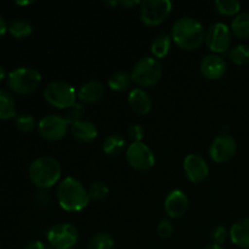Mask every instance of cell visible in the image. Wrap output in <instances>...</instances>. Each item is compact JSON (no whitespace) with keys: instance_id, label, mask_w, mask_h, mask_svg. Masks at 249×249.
I'll list each match as a JSON object with an SVG mask.
<instances>
[{"instance_id":"1","label":"cell","mask_w":249,"mask_h":249,"mask_svg":"<svg viewBox=\"0 0 249 249\" xmlns=\"http://www.w3.org/2000/svg\"><path fill=\"white\" fill-rule=\"evenodd\" d=\"M172 39L184 50H196L206 41V29L197 18L181 17L173 24Z\"/></svg>"},{"instance_id":"2","label":"cell","mask_w":249,"mask_h":249,"mask_svg":"<svg viewBox=\"0 0 249 249\" xmlns=\"http://www.w3.org/2000/svg\"><path fill=\"white\" fill-rule=\"evenodd\" d=\"M56 197L61 208L66 212H80L87 208L90 202L89 192L84 185L71 177L58 184Z\"/></svg>"},{"instance_id":"3","label":"cell","mask_w":249,"mask_h":249,"mask_svg":"<svg viewBox=\"0 0 249 249\" xmlns=\"http://www.w3.org/2000/svg\"><path fill=\"white\" fill-rule=\"evenodd\" d=\"M31 181L40 189L53 187L60 180L62 169L60 162L50 156L36 158L29 165L28 170Z\"/></svg>"},{"instance_id":"4","label":"cell","mask_w":249,"mask_h":249,"mask_svg":"<svg viewBox=\"0 0 249 249\" xmlns=\"http://www.w3.org/2000/svg\"><path fill=\"white\" fill-rule=\"evenodd\" d=\"M163 74V67L160 60L155 57H142L134 65L130 75L136 85L142 88L157 84Z\"/></svg>"},{"instance_id":"5","label":"cell","mask_w":249,"mask_h":249,"mask_svg":"<svg viewBox=\"0 0 249 249\" xmlns=\"http://www.w3.org/2000/svg\"><path fill=\"white\" fill-rule=\"evenodd\" d=\"M41 83V74L38 71L28 67H18L7 74V87L19 95L32 94Z\"/></svg>"},{"instance_id":"6","label":"cell","mask_w":249,"mask_h":249,"mask_svg":"<svg viewBox=\"0 0 249 249\" xmlns=\"http://www.w3.org/2000/svg\"><path fill=\"white\" fill-rule=\"evenodd\" d=\"M43 96L49 105L57 108H70L77 102L75 89L67 82H51L44 88Z\"/></svg>"},{"instance_id":"7","label":"cell","mask_w":249,"mask_h":249,"mask_svg":"<svg viewBox=\"0 0 249 249\" xmlns=\"http://www.w3.org/2000/svg\"><path fill=\"white\" fill-rule=\"evenodd\" d=\"M172 7L169 0H143L140 2V18L147 26H158L169 17Z\"/></svg>"},{"instance_id":"8","label":"cell","mask_w":249,"mask_h":249,"mask_svg":"<svg viewBox=\"0 0 249 249\" xmlns=\"http://www.w3.org/2000/svg\"><path fill=\"white\" fill-rule=\"evenodd\" d=\"M46 238L53 249H72L77 245L79 233L74 225L63 223L53 226L48 231Z\"/></svg>"},{"instance_id":"9","label":"cell","mask_w":249,"mask_h":249,"mask_svg":"<svg viewBox=\"0 0 249 249\" xmlns=\"http://www.w3.org/2000/svg\"><path fill=\"white\" fill-rule=\"evenodd\" d=\"M126 162L133 169L139 172L150 170L155 165V153L143 142H133L125 153Z\"/></svg>"},{"instance_id":"10","label":"cell","mask_w":249,"mask_h":249,"mask_svg":"<svg viewBox=\"0 0 249 249\" xmlns=\"http://www.w3.org/2000/svg\"><path fill=\"white\" fill-rule=\"evenodd\" d=\"M70 123L65 117L57 114H49L43 117L38 123V131L40 136L49 141H58L67 134Z\"/></svg>"},{"instance_id":"11","label":"cell","mask_w":249,"mask_h":249,"mask_svg":"<svg viewBox=\"0 0 249 249\" xmlns=\"http://www.w3.org/2000/svg\"><path fill=\"white\" fill-rule=\"evenodd\" d=\"M207 46L213 53H228L231 45V29L225 23H214L206 32Z\"/></svg>"},{"instance_id":"12","label":"cell","mask_w":249,"mask_h":249,"mask_svg":"<svg viewBox=\"0 0 249 249\" xmlns=\"http://www.w3.org/2000/svg\"><path fill=\"white\" fill-rule=\"evenodd\" d=\"M237 152V142L230 135L216 136L209 147V156L216 163H225L230 160Z\"/></svg>"},{"instance_id":"13","label":"cell","mask_w":249,"mask_h":249,"mask_svg":"<svg viewBox=\"0 0 249 249\" xmlns=\"http://www.w3.org/2000/svg\"><path fill=\"white\" fill-rule=\"evenodd\" d=\"M184 170L187 179L194 184H198L207 179L209 168L206 160L196 153H190L184 160Z\"/></svg>"},{"instance_id":"14","label":"cell","mask_w":249,"mask_h":249,"mask_svg":"<svg viewBox=\"0 0 249 249\" xmlns=\"http://www.w3.org/2000/svg\"><path fill=\"white\" fill-rule=\"evenodd\" d=\"M189 208V199L181 190H173L164 201V209L172 219H180L186 214Z\"/></svg>"},{"instance_id":"15","label":"cell","mask_w":249,"mask_h":249,"mask_svg":"<svg viewBox=\"0 0 249 249\" xmlns=\"http://www.w3.org/2000/svg\"><path fill=\"white\" fill-rule=\"evenodd\" d=\"M202 75L209 80H216L223 77L226 72V62L218 55H207L199 65Z\"/></svg>"},{"instance_id":"16","label":"cell","mask_w":249,"mask_h":249,"mask_svg":"<svg viewBox=\"0 0 249 249\" xmlns=\"http://www.w3.org/2000/svg\"><path fill=\"white\" fill-rule=\"evenodd\" d=\"M71 131L78 141L85 143L92 142L99 134L96 125L92 122L85 121V119H80V121L73 123L71 125Z\"/></svg>"},{"instance_id":"17","label":"cell","mask_w":249,"mask_h":249,"mask_svg":"<svg viewBox=\"0 0 249 249\" xmlns=\"http://www.w3.org/2000/svg\"><path fill=\"white\" fill-rule=\"evenodd\" d=\"M129 106L135 113L147 114L152 107V99L150 95L142 89H133L128 96Z\"/></svg>"},{"instance_id":"18","label":"cell","mask_w":249,"mask_h":249,"mask_svg":"<svg viewBox=\"0 0 249 249\" xmlns=\"http://www.w3.org/2000/svg\"><path fill=\"white\" fill-rule=\"evenodd\" d=\"M231 241L240 248L249 249V218L236 221L230 229Z\"/></svg>"},{"instance_id":"19","label":"cell","mask_w":249,"mask_h":249,"mask_svg":"<svg viewBox=\"0 0 249 249\" xmlns=\"http://www.w3.org/2000/svg\"><path fill=\"white\" fill-rule=\"evenodd\" d=\"M105 87L99 80H90L83 84L78 91V97L80 101L87 102V104H92L96 102L104 96Z\"/></svg>"},{"instance_id":"20","label":"cell","mask_w":249,"mask_h":249,"mask_svg":"<svg viewBox=\"0 0 249 249\" xmlns=\"http://www.w3.org/2000/svg\"><path fill=\"white\" fill-rule=\"evenodd\" d=\"M16 117V102L6 90L0 89V121H7Z\"/></svg>"},{"instance_id":"21","label":"cell","mask_w":249,"mask_h":249,"mask_svg":"<svg viewBox=\"0 0 249 249\" xmlns=\"http://www.w3.org/2000/svg\"><path fill=\"white\" fill-rule=\"evenodd\" d=\"M124 148H125V140H124L123 136L118 135V134L107 136L104 140V143H102L104 152L107 156H111V157L121 155L124 151Z\"/></svg>"},{"instance_id":"22","label":"cell","mask_w":249,"mask_h":249,"mask_svg":"<svg viewBox=\"0 0 249 249\" xmlns=\"http://www.w3.org/2000/svg\"><path fill=\"white\" fill-rule=\"evenodd\" d=\"M133 79H131L130 73L125 72V71H117V72L112 73L111 77L108 78V87L114 91H125L130 88Z\"/></svg>"},{"instance_id":"23","label":"cell","mask_w":249,"mask_h":249,"mask_svg":"<svg viewBox=\"0 0 249 249\" xmlns=\"http://www.w3.org/2000/svg\"><path fill=\"white\" fill-rule=\"evenodd\" d=\"M172 36L169 34H160L153 39L151 44V53H153L155 58H163L168 55L172 46Z\"/></svg>"},{"instance_id":"24","label":"cell","mask_w":249,"mask_h":249,"mask_svg":"<svg viewBox=\"0 0 249 249\" xmlns=\"http://www.w3.org/2000/svg\"><path fill=\"white\" fill-rule=\"evenodd\" d=\"M231 31L238 38H249V11L241 12L233 18Z\"/></svg>"},{"instance_id":"25","label":"cell","mask_w":249,"mask_h":249,"mask_svg":"<svg viewBox=\"0 0 249 249\" xmlns=\"http://www.w3.org/2000/svg\"><path fill=\"white\" fill-rule=\"evenodd\" d=\"M7 31H9V33L14 38L23 39L31 36L32 32H33V28H32L31 23L27 22L26 19H15V21H12L9 24Z\"/></svg>"},{"instance_id":"26","label":"cell","mask_w":249,"mask_h":249,"mask_svg":"<svg viewBox=\"0 0 249 249\" xmlns=\"http://www.w3.org/2000/svg\"><path fill=\"white\" fill-rule=\"evenodd\" d=\"M228 57L231 62L237 66L247 65L249 63V46L245 44L233 46L232 49L228 51Z\"/></svg>"},{"instance_id":"27","label":"cell","mask_w":249,"mask_h":249,"mask_svg":"<svg viewBox=\"0 0 249 249\" xmlns=\"http://www.w3.org/2000/svg\"><path fill=\"white\" fill-rule=\"evenodd\" d=\"M114 246L116 243L109 233L100 232L90 238L87 249H114Z\"/></svg>"},{"instance_id":"28","label":"cell","mask_w":249,"mask_h":249,"mask_svg":"<svg viewBox=\"0 0 249 249\" xmlns=\"http://www.w3.org/2000/svg\"><path fill=\"white\" fill-rule=\"evenodd\" d=\"M214 5L216 11L224 16H233L241 10V2L237 0H216Z\"/></svg>"},{"instance_id":"29","label":"cell","mask_w":249,"mask_h":249,"mask_svg":"<svg viewBox=\"0 0 249 249\" xmlns=\"http://www.w3.org/2000/svg\"><path fill=\"white\" fill-rule=\"evenodd\" d=\"M15 126L22 133H29L36 126V121L32 114H19L15 117Z\"/></svg>"},{"instance_id":"30","label":"cell","mask_w":249,"mask_h":249,"mask_svg":"<svg viewBox=\"0 0 249 249\" xmlns=\"http://www.w3.org/2000/svg\"><path fill=\"white\" fill-rule=\"evenodd\" d=\"M89 196L90 199H94V201H102V199L106 198L109 194V190L108 187L106 186V184L101 181H96V182H92L90 185L89 190Z\"/></svg>"},{"instance_id":"31","label":"cell","mask_w":249,"mask_h":249,"mask_svg":"<svg viewBox=\"0 0 249 249\" xmlns=\"http://www.w3.org/2000/svg\"><path fill=\"white\" fill-rule=\"evenodd\" d=\"M84 113H85V107L83 106L82 104H79V102H75L72 107H70V108L67 109L65 118L67 119L70 125H72V124L75 123V122L80 121L82 117L84 116Z\"/></svg>"},{"instance_id":"32","label":"cell","mask_w":249,"mask_h":249,"mask_svg":"<svg viewBox=\"0 0 249 249\" xmlns=\"http://www.w3.org/2000/svg\"><path fill=\"white\" fill-rule=\"evenodd\" d=\"M228 235L229 232L226 231V229L224 228V226L221 225L215 226L214 230L212 231V235H211L212 241H213V245L221 246L224 242H225L226 238H228Z\"/></svg>"},{"instance_id":"33","label":"cell","mask_w":249,"mask_h":249,"mask_svg":"<svg viewBox=\"0 0 249 249\" xmlns=\"http://www.w3.org/2000/svg\"><path fill=\"white\" fill-rule=\"evenodd\" d=\"M173 231H174V226H173L170 220H162L160 221L157 226V235L160 238H168L172 236Z\"/></svg>"},{"instance_id":"34","label":"cell","mask_w":249,"mask_h":249,"mask_svg":"<svg viewBox=\"0 0 249 249\" xmlns=\"http://www.w3.org/2000/svg\"><path fill=\"white\" fill-rule=\"evenodd\" d=\"M128 135L133 142H142L141 140L145 136V130H143V128L140 124H134V125H131L129 128Z\"/></svg>"},{"instance_id":"35","label":"cell","mask_w":249,"mask_h":249,"mask_svg":"<svg viewBox=\"0 0 249 249\" xmlns=\"http://www.w3.org/2000/svg\"><path fill=\"white\" fill-rule=\"evenodd\" d=\"M24 249H53V248L46 246L45 243L40 242V241H33V242H29Z\"/></svg>"},{"instance_id":"36","label":"cell","mask_w":249,"mask_h":249,"mask_svg":"<svg viewBox=\"0 0 249 249\" xmlns=\"http://www.w3.org/2000/svg\"><path fill=\"white\" fill-rule=\"evenodd\" d=\"M7 28H9V26H7L6 21H5L4 17L0 15V36H2L5 33H6Z\"/></svg>"},{"instance_id":"37","label":"cell","mask_w":249,"mask_h":249,"mask_svg":"<svg viewBox=\"0 0 249 249\" xmlns=\"http://www.w3.org/2000/svg\"><path fill=\"white\" fill-rule=\"evenodd\" d=\"M119 4L130 9V7L136 6V5H140V1H138V0H125V1L122 0V1H119Z\"/></svg>"},{"instance_id":"38","label":"cell","mask_w":249,"mask_h":249,"mask_svg":"<svg viewBox=\"0 0 249 249\" xmlns=\"http://www.w3.org/2000/svg\"><path fill=\"white\" fill-rule=\"evenodd\" d=\"M5 75H6V73H5L4 67H2V66H0V82H1V80L4 79Z\"/></svg>"},{"instance_id":"39","label":"cell","mask_w":249,"mask_h":249,"mask_svg":"<svg viewBox=\"0 0 249 249\" xmlns=\"http://www.w3.org/2000/svg\"><path fill=\"white\" fill-rule=\"evenodd\" d=\"M204 249H224V248L221 247V246H216V245H213V243H212V245L207 246Z\"/></svg>"},{"instance_id":"40","label":"cell","mask_w":249,"mask_h":249,"mask_svg":"<svg viewBox=\"0 0 249 249\" xmlns=\"http://www.w3.org/2000/svg\"><path fill=\"white\" fill-rule=\"evenodd\" d=\"M118 4V1H105V5H106V6H117Z\"/></svg>"},{"instance_id":"41","label":"cell","mask_w":249,"mask_h":249,"mask_svg":"<svg viewBox=\"0 0 249 249\" xmlns=\"http://www.w3.org/2000/svg\"><path fill=\"white\" fill-rule=\"evenodd\" d=\"M15 2H16L17 5H29V4H32L33 1H29V0H26V1H18V0H17V1H15Z\"/></svg>"}]
</instances>
